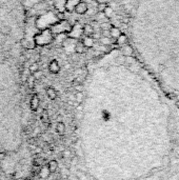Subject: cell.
Segmentation results:
<instances>
[{
	"mask_svg": "<svg viewBox=\"0 0 179 180\" xmlns=\"http://www.w3.org/2000/svg\"><path fill=\"white\" fill-rule=\"evenodd\" d=\"M39 70V65L37 62H33L32 65H30V68H29V71H30V73H35L36 71Z\"/></svg>",
	"mask_w": 179,
	"mask_h": 180,
	"instance_id": "obj_20",
	"label": "cell"
},
{
	"mask_svg": "<svg viewBox=\"0 0 179 180\" xmlns=\"http://www.w3.org/2000/svg\"><path fill=\"white\" fill-rule=\"evenodd\" d=\"M48 167H49L50 173H52V174L56 173V171H57V169H58V162L56 161V160H51L48 164Z\"/></svg>",
	"mask_w": 179,
	"mask_h": 180,
	"instance_id": "obj_11",
	"label": "cell"
},
{
	"mask_svg": "<svg viewBox=\"0 0 179 180\" xmlns=\"http://www.w3.org/2000/svg\"><path fill=\"white\" fill-rule=\"evenodd\" d=\"M88 3L87 2H84V1H79L77 3V6H75V9H74V11H75V13L76 14H78V15H83V14H85L88 12Z\"/></svg>",
	"mask_w": 179,
	"mask_h": 180,
	"instance_id": "obj_4",
	"label": "cell"
},
{
	"mask_svg": "<svg viewBox=\"0 0 179 180\" xmlns=\"http://www.w3.org/2000/svg\"><path fill=\"white\" fill-rule=\"evenodd\" d=\"M32 75L34 76V78H35V80H38V79H40L41 77H42L43 76V73L41 72L40 70H38V71H36L35 73H33L32 74Z\"/></svg>",
	"mask_w": 179,
	"mask_h": 180,
	"instance_id": "obj_23",
	"label": "cell"
},
{
	"mask_svg": "<svg viewBox=\"0 0 179 180\" xmlns=\"http://www.w3.org/2000/svg\"><path fill=\"white\" fill-rule=\"evenodd\" d=\"M33 38H34V41H35L36 45L45 46V45H48V44H50L51 42H53L54 35L50 29H45L41 32H39L38 34H35Z\"/></svg>",
	"mask_w": 179,
	"mask_h": 180,
	"instance_id": "obj_2",
	"label": "cell"
},
{
	"mask_svg": "<svg viewBox=\"0 0 179 180\" xmlns=\"http://www.w3.org/2000/svg\"><path fill=\"white\" fill-rule=\"evenodd\" d=\"M107 6V3H98V6H97V11H98V12H103Z\"/></svg>",
	"mask_w": 179,
	"mask_h": 180,
	"instance_id": "obj_25",
	"label": "cell"
},
{
	"mask_svg": "<svg viewBox=\"0 0 179 180\" xmlns=\"http://www.w3.org/2000/svg\"><path fill=\"white\" fill-rule=\"evenodd\" d=\"M42 121L45 123H50V119H49V114H48V111L45 110L42 113Z\"/></svg>",
	"mask_w": 179,
	"mask_h": 180,
	"instance_id": "obj_24",
	"label": "cell"
},
{
	"mask_svg": "<svg viewBox=\"0 0 179 180\" xmlns=\"http://www.w3.org/2000/svg\"><path fill=\"white\" fill-rule=\"evenodd\" d=\"M72 26L70 24V22L68 20H59L58 22H56V23H54L52 26L50 28L51 32L53 33V35H58V34H68L70 33V31L72 29Z\"/></svg>",
	"mask_w": 179,
	"mask_h": 180,
	"instance_id": "obj_3",
	"label": "cell"
},
{
	"mask_svg": "<svg viewBox=\"0 0 179 180\" xmlns=\"http://www.w3.org/2000/svg\"><path fill=\"white\" fill-rule=\"evenodd\" d=\"M62 156L64 157V158H68V157H71V152L68 151V150H65V151L63 152Z\"/></svg>",
	"mask_w": 179,
	"mask_h": 180,
	"instance_id": "obj_27",
	"label": "cell"
},
{
	"mask_svg": "<svg viewBox=\"0 0 179 180\" xmlns=\"http://www.w3.org/2000/svg\"><path fill=\"white\" fill-rule=\"evenodd\" d=\"M85 51H87V48L83 45V43L81 41H79V42L77 41V43H76V45H75V53L83 54V53H85Z\"/></svg>",
	"mask_w": 179,
	"mask_h": 180,
	"instance_id": "obj_12",
	"label": "cell"
},
{
	"mask_svg": "<svg viewBox=\"0 0 179 180\" xmlns=\"http://www.w3.org/2000/svg\"><path fill=\"white\" fill-rule=\"evenodd\" d=\"M81 42L83 43V45H84L87 49H91L94 46L95 41H94V38H93L92 36H84L81 40Z\"/></svg>",
	"mask_w": 179,
	"mask_h": 180,
	"instance_id": "obj_7",
	"label": "cell"
},
{
	"mask_svg": "<svg viewBox=\"0 0 179 180\" xmlns=\"http://www.w3.org/2000/svg\"><path fill=\"white\" fill-rule=\"evenodd\" d=\"M39 103H40V101H39V98L38 96L36 95H33L31 98V101H30V105H31V108L33 111H37L38 108H39Z\"/></svg>",
	"mask_w": 179,
	"mask_h": 180,
	"instance_id": "obj_8",
	"label": "cell"
},
{
	"mask_svg": "<svg viewBox=\"0 0 179 180\" xmlns=\"http://www.w3.org/2000/svg\"><path fill=\"white\" fill-rule=\"evenodd\" d=\"M46 96H48L51 100H55L56 98H57V92H56L55 88H46Z\"/></svg>",
	"mask_w": 179,
	"mask_h": 180,
	"instance_id": "obj_13",
	"label": "cell"
},
{
	"mask_svg": "<svg viewBox=\"0 0 179 180\" xmlns=\"http://www.w3.org/2000/svg\"><path fill=\"white\" fill-rule=\"evenodd\" d=\"M80 0H65V3H64V9L65 11L71 13V12L74 11L75 6H77V3L79 2Z\"/></svg>",
	"mask_w": 179,
	"mask_h": 180,
	"instance_id": "obj_6",
	"label": "cell"
},
{
	"mask_svg": "<svg viewBox=\"0 0 179 180\" xmlns=\"http://www.w3.org/2000/svg\"><path fill=\"white\" fill-rule=\"evenodd\" d=\"M75 101L77 102V104H80L83 101V93L82 92H77L75 95Z\"/></svg>",
	"mask_w": 179,
	"mask_h": 180,
	"instance_id": "obj_19",
	"label": "cell"
},
{
	"mask_svg": "<svg viewBox=\"0 0 179 180\" xmlns=\"http://www.w3.org/2000/svg\"><path fill=\"white\" fill-rule=\"evenodd\" d=\"M3 59H6L3 57V56L1 55V54H0V62H2V61H3Z\"/></svg>",
	"mask_w": 179,
	"mask_h": 180,
	"instance_id": "obj_30",
	"label": "cell"
},
{
	"mask_svg": "<svg viewBox=\"0 0 179 180\" xmlns=\"http://www.w3.org/2000/svg\"><path fill=\"white\" fill-rule=\"evenodd\" d=\"M56 17H57V19H59V20H64L65 17H64V13L63 12H60V13H58L56 15Z\"/></svg>",
	"mask_w": 179,
	"mask_h": 180,
	"instance_id": "obj_26",
	"label": "cell"
},
{
	"mask_svg": "<svg viewBox=\"0 0 179 180\" xmlns=\"http://www.w3.org/2000/svg\"><path fill=\"white\" fill-rule=\"evenodd\" d=\"M26 82H28L29 87H30V88H34V84H35V78H34L33 75H30L28 77V79H26Z\"/></svg>",
	"mask_w": 179,
	"mask_h": 180,
	"instance_id": "obj_21",
	"label": "cell"
},
{
	"mask_svg": "<svg viewBox=\"0 0 179 180\" xmlns=\"http://www.w3.org/2000/svg\"><path fill=\"white\" fill-rule=\"evenodd\" d=\"M121 34H122L121 29H120L119 28H117V26H112V28L110 29V35H111L112 38H114L115 40H116Z\"/></svg>",
	"mask_w": 179,
	"mask_h": 180,
	"instance_id": "obj_10",
	"label": "cell"
},
{
	"mask_svg": "<svg viewBox=\"0 0 179 180\" xmlns=\"http://www.w3.org/2000/svg\"><path fill=\"white\" fill-rule=\"evenodd\" d=\"M103 13L105 15V17H107V18H111V15L113 14V9L111 6H107V7H105L104 11H103Z\"/></svg>",
	"mask_w": 179,
	"mask_h": 180,
	"instance_id": "obj_22",
	"label": "cell"
},
{
	"mask_svg": "<svg viewBox=\"0 0 179 180\" xmlns=\"http://www.w3.org/2000/svg\"><path fill=\"white\" fill-rule=\"evenodd\" d=\"M68 38V34L63 33V34H58V35H55V40L57 41V42H59L62 44L63 41L65 40V39Z\"/></svg>",
	"mask_w": 179,
	"mask_h": 180,
	"instance_id": "obj_17",
	"label": "cell"
},
{
	"mask_svg": "<svg viewBox=\"0 0 179 180\" xmlns=\"http://www.w3.org/2000/svg\"><path fill=\"white\" fill-rule=\"evenodd\" d=\"M100 42H101L103 45H110V44H112V40H111V37H104V36H102V37H100Z\"/></svg>",
	"mask_w": 179,
	"mask_h": 180,
	"instance_id": "obj_18",
	"label": "cell"
},
{
	"mask_svg": "<svg viewBox=\"0 0 179 180\" xmlns=\"http://www.w3.org/2000/svg\"><path fill=\"white\" fill-rule=\"evenodd\" d=\"M95 33L94 28L91 24H84L82 25V34H84L85 36H92Z\"/></svg>",
	"mask_w": 179,
	"mask_h": 180,
	"instance_id": "obj_9",
	"label": "cell"
},
{
	"mask_svg": "<svg viewBox=\"0 0 179 180\" xmlns=\"http://www.w3.org/2000/svg\"><path fill=\"white\" fill-rule=\"evenodd\" d=\"M50 171H49V167L48 166H43V167H41V170H40V172H39V176L41 177V178H46V177H49V175H50Z\"/></svg>",
	"mask_w": 179,
	"mask_h": 180,
	"instance_id": "obj_15",
	"label": "cell"
},
{
	"mask_svg": "<svg viewBox=\"0 0 179 180\" xmlns=\"http://www.w3.org/2000/svg\"><path fill=\"white\" fill-rule=\"evenodd\" d=\"M56 131H57V133L59 135H63L65 132V124L63 122L59 121L57 123V125H56Z\"/></svg>",
	"mask_w": 179,
	"mask_h": 180,
	"instance_id": "obj_14",
	"label": "cell"
},
{
	"mask_svg": "<svg viewBox=\"0 0 179 180\" xmlns=\"http://www.w3.org/2000/svg\"><path fill=\"white\" fill-rule=\"evenodd\" d=\"M49 71L52 74H58L60 72V65L56 59H53V60L49 63Z\"/></svg>",
	"mask_w": 179,
	"mask_h": 180,
	"instance_id": "obj_5",
	"label": "cell"
},
{
	"mask_svg": "<svg viewBox=\"0 0 179 180\" xmlns=\"http://www.w3.org/2000/svg\"><path fill=\"white\" fill-rule=\"evenodd\" d=\"M124 24L137 59L162 90L179 99V0H136Z\"/></svg>",
	"mask_w": 179,
	"mask_h": 180,
	"instance_id": "obj_1",
	"label": "cell"
},
{
	"mask_svg": "<svg viewBox=\"0 0 179 180\" xmlns=\"http://www.w3.org/2000/svg\"><path fill=\"white\" fill-rule=\"evenodd\" d=\"M98 3H107V2L110 1V0H96Z\"/></svg>",
	"mask_w": 179,
	"mask_h": 180,
	"instance_id": "obj_29",
	"label": "cell"
},
{
	"mask_svg": "<svg viewBox=\"0 0 179 180\" xmlns=\"http://www.w3.org/2000/svg\"><path fill=\"white\" fill-rule=\"evenodd\" d=\"M11 15L13 17H15V18H17V17L19 16V13H18V10H13V11L11 12Z\"/></svg>",
	"mask_w": 179,
	"mask_h": 180,
	"instance_id": "obj_28",
	"label": "cell"
},
{
	"mask_svg": "<svg viewBox=\"0 0 179 180\" xmlns=\"http://www.w3.org/2000/svg\"><path fill=\"white\" fill-rule=\"evenodd\" d=\"M11 28H10L9 25H6V24H3V25H1L0 26V33L2 34V35H4V36H8L11 34Z\"/></svg>",
	"mask_w": 179,
	"mask_h": 180,
	"instance_id": "obj_16",
	"label": "cell"
}]
</instances>
